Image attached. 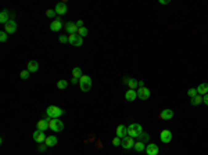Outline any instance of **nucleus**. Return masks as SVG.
<instances>
[{"instance_id": "obj_1", "label": "nucleus", "mask_w": 208, "mask_h": 155, "mask_svg": "<svg viewBox=\"0 0 208 155\" xmlns=\"http://www.w3.org/2000/svg\"><path fill=\"white\" fill-rule=\"evenodd\" d=\"M128 136L132 138L136 137H141L143 136V127L140 123H130L128 126Z\"/></svg>"}, {"instance_id": "obj_2", "label": "nucleus", "mask_w": 208, "mask_h": 155, "mask_svg": "<svg viewBox=\"0 0 208 155\" xmlns=\"http://www.w3.org/2000/svg\"><path fill=\"white\" fill-rule=\"evenodd\" d=\"M61 115H64V109L57 105H49L46 108V116H49L50 119H58Z\"/></svg>"}, {"instance_id": "obj_3", "label": "nucleus", "mask_w": 208, "mask_h": 155, "mask_svg": "<svg viewBox=\"0 0 208 155\" xmlns=\"http://www.w3.org/2000/svg\"><path fill=\"white\" fill-rule=\"evenodd\" d=\"M47 122H49V129L53 132H63L64 130V122L60 119H50L49 116H46Z\"/></svg>"}, {"instance_id": "obj_4", "label": "nucleus", "mask_w": 208, "mask_h": 155, "mask_svg": "<svg viewBox=\"0 0 208 155\" xmlns=\"http://www.w3.org/2000/svg\"><path fill=\"white\" fill-rule=\"evenodd\" d=\"M79 86L82 91H89L92 89V78L89 75H82V78L79 79Z\"/></svg>"}, {"instance_id": "obj_5", "label": "nucleus", "mask_w": 208, "mask_h": 155, "mask_svg": "<svg viewBox=\"0 0 208 155\" xmlns=\"http://www.w3.org/2000/svg\"><path fill=\"white\" fill-rule=\"evenodd\" d=\"M68 43L75 47H80L83 44V38H80L76 33L75 35H68Z\"/></svg>"}, {"instance_id": "obj_6", "label": "nucleus", "mask_w": 208, "mask_h": 155, "mask_svg": "<svg viewBox=\"0 0 208 155\" xmlns=\"http://www.w3.org/2000/svg\"><path fill=\"white\" fill-rule=\"evenodd\" d=\"M137 98H140V100H149L150 98V96H151V91H150V89H147V87H139L137 90Z\"/></svg>"}, {"instance_id": "obj_7", "label": "nucleus", "mask_w": 208, "mask_h": 155, "mask_svg": "<svg viewBox=\"0 0 208 155\" xmlns=\"http://www.w3.org/2000/svg\"><path fill=\"white\" fill-rule=\"evenodd\" d=\"M33 140L36 141V143H39V144H43L44 141H46V137L47 136L44 134V132L43 130H39V129H36L35 130V133H33Z\"/></svg>"}, {"instance_id": "obj_8", "label": "nucleus", "mask_w": 208, "mask_h": 155, "mask_svg": "<svg viewBox=\"0 0 208 155\" xmlns=\"http://www.w3.org/2000/svg\"><path fill=\"white\" fill-rule=\"evenodd\" d=\"M17 28H18V25H17V22L14 21V19H10V21L4 25V30L8 33V35H13V33H15L17 32Z\"/></svg>"}, {"instance_id": "obj_9", "label": "nucleus", "mask_w": 208, "mask_h": 155, "mask_svg": "<svg viewBox=\"0 0 208 155\" xmlns=\"http://www.w3.org/2000/svg\"><path fill=\"white\" fill-rule=\"evenodd\" d=\"M160 140L162 141L164 144L171 143V141H172V132H171V130H168V129H164L162 132L160 133Z\"/></svg>"}, {"instance_id": "obj_10", "label": "nucleus", "mask_w": 208, "mask_h": 155, "mask_svg": "<svg viewBox=\"0 0 208 155\" xmlns=\"http://www.w3.org/2000/svg\"><path fill=\"white\" fill-rule=\"evenodd\" d=\"M133 145H135V141H133L132 137H129V136H126V137L121 138V147L124 149H129V148H133Z\"/></svg>"}, {"instance_id": "obj_11", "label": "nucleus", "mask_w": 208, "mask_h": 155, "mask_svg": "<svg viewBox=\"0 0 208 155\" xmlns=\"http://www.w3.org/2000/svg\"><path fill=\"white\" fill-rule=\"evenodd\" d=\"M146 154L147 155H158V152H160V148H158V145L157 144H154V143H150V144H147L146 145Z\"/></svg>"}, {"instance_id": "obj_12", "label": "nucleus", "mask_w": 208, "mask_h": 155, "mask_svg": "<svg viewBox=\"0 0 208 155\" xmlns=\"http://www.w3.org/2000/svg\"><path fill=\"white\" fill-rule=\"evenodd\" d=\"M64 28H65V30H67L68 35H75V33H78V29H79V28L76 26V22H72V21L67 22Z\"/></svg>"}, {"instance_id": "obj_13", "label": "nucleus", "mask_w": 208, "mask_h": 155, "mask_svg": "<svg viewBox=\"0 0 208 155\" xmlns=\"http://www.w3.org/2000/svg\"><path fill=\"white\" fill-rule=\"evenodd\" d=\"M63 26H65V25H64V22L61 21L60 18L54 19V21L50 24V29H51L53 32H60V30L63 29Z\"/></svg>"}, {"instance_id": "obj_14", "label": "nucleus", "mask_w": 208, "mask_h": 155, "mask_svg": "<svg viewBox=\"0 0 208 155\" xmlns=\"http://www.w3.org/2000/svg\"><path fill=\"white\" fill-rule=\"evenodd\" d=\"M115 134H116V137H119V138L126 137L128 136V126H125V125H119V126L116 127V130H115Z\"/></svg>"}, {"instance_id": "obj_15", "label": "nucleus", "mask_w": 208, "mask_h": 155, "mask_svg": "<svg viewBox=\"0 0 208 155\" xmlns=\"http://www.w3.org/2000/svg\"><path fill=\"white\" fill-rule=\"evenodd\" d=\"M67 4L65 3H63V2H60V3H57L55 4V7H54V11H55V14H58V15H64V14H67Z\"/></svg>"}, {"instance_id": "obj_16", "label": "nucleus", "mask_w": 208, "mask_h": 155, "mask_svg": "<svg viewBox=\"0 0 208 155\" xmlns=\"http://www.w3.org/2000/svg\"><path fill=\"white\" fill-rule=\"evenodd\" d=\"M160 118L161 119H164V121H169V119H172L173 118V111L172 109H164V111H161V113H160Z\"/></svg>"}, {"instance_id": "obj_17", "label": "nucleus", "mask_w": 208, "mask_h": 155, "mask_svg": "<svg viewBox=\"0 0 208 155\" xmlns=\"http://www.w3.org/2000/svg\"><path fill=\"white\" fill-rule=\"evenodd\" d=\"M136 98H137V91L136 90L129 89V90L125 93V100H128V101H135Z\"/></svg>"}, {"instance_id": "obj_18", "label": "nucleus", "mask_w": 208, "mask_h": 155, "mask_svg": "<svg viewBox=\"0 0 208 155\" xmlns=\"http://www.w3.org/2000/svg\"><path fill=\"white\" fill-rule=\"evenodd\" d=\"M197 94H200V96L208 94V83H201L197 86Z\"/></svg>"}, {"instance_id": "obj_19", "label": "nucleus", "mask_w": 208, "mask_h": 155, "mask_svg": "<svg viewBox=\"0 0 208 155\" xmlns=\"http://www.w3.org/2000/svg\"><path fill=\"white\" fill-rule=\"evenodd\" d=\"M8 17H10V15H8V10H6V8H4V10H2V13H0V22H2L3 25H6L8 21H10V18H8Z\"/></svg>"}, {"instance_id": "obj_20", "label": "nucleus", "mask_w": 208, "mask_h": 155, "mask_svg": "<svg viewBox=\"0 0 208 155\" xmlns=\"http://www.w3.org/2000/svg\"><path fill=\"white\" fill-rule=\"evenodd\" d=\"M44 144H46L47 147H54L55 144H57V137H55V136H53V134L51 136H47Z\"/></svg>"}, {"instance_id": "obj_21", "label": "nucleus", "mask_w": 208, "mask_h": 155, "mask_svg": "<svg viewBox=\"0 0 208 155\" xmlns=\"http://www.w3.org/2000/svg\"><path fill=\"white\" fill-rule=\"evenodd\" d=\"M27 69L29 72H36L39 69V64H38V61H29V62H28V65H27Z\"/></svg>"}, {"instance_id": "obj_22", "label": "nucleus", "mask_w": 208, "mask_h": 155, "mask_svg": "<svg viewBox=\"0 0 208 155\" xmlns=\"http://www.w3.org/2000/svg\"><path fill=\"white\" fill-rule=\"evenodd\" d=\"M38 129L43 130V132L49 129V122H47V119H40V121L38 122Z\"/></svg>"}, {"instance_id": "obj_23", "label": "nucleus", "mask_w": 208, "mask_h": 155, "mask_svg": "<svg viewBox=\"0 0 208 155\" xmlns=\"http://www.w3.org/2000/svg\"><path fill=\"white\" fill-rule=\"evenodd\" d=\"M128 87L132 89V90H135V89L139 87V80L135 79V78H130L129 82H128Z\"/></svg>"}, {"instance_id": "obj_24", "label": "nucleus", "mask_w": 208, "mask_h": 155, "mask_svg": "<svg viewBox=\"0 0 208 155\" xmlns=\"http://www.w3.org/2000/svg\"><path fill=\"white\" fill-rule=\"evenodd\" d=\"M133 149H135L136 152H141L146 149V145H144L143 141H137V143H135V145H133Z\"/></svg>"}, {"instance_id": "obj_25", "label": "nucleus", "mask_w": 208, "mask_h": 155, "mask_svg": "<svg viewBox=\"0 0 208 155\" xmlns=\"http://www.w3.org/2000/svg\"><path fill=\"white\" fill-rule=\"evenodd\" d=\"M72 78H76V79H80V78H82V69H80L79 66H75V68L72 69Z\"/></svg>"}, {"instance_id": "obj_26", "label": "nucleus", "mask_w": 208, "mask_h": 155, "mask_svg": "<svg viewBox=\"0 0 208 155\" xmlns=\"http://www.w3.org/2000/svg\"><path fill=\"white\" fill-rule=\"evenodd\" d=\"M190 102H191V105H198V104H201V102H202V96L197 94L196 97H193V98L190 100Z\"/></svg>"}, {"instance_id": "obj_27", "label": "nucleus", "mask_w": 208, "mask_h": 155, "mask_svg": "<svg viewBox=\"0 0 208 155\" xmlns=\"http://www.w3.org/2000/svg\"><path fill=\"white\" fill-rule=\"evenodd\" d=\"M67 86H68V82H67L65 79H61L57 82V89H60V90H64V89H67Z\"/></svg>"}, {"instance_id": "obj_28", "label": "nucleus", "mask_w": 208, "mask_h": 155, "mask_svg": "<svg viewBox=\"0 0 208 155\" xmlns=\"http://www.w3.org/2000/svg\"><path fill=\"white\" fill-rule=\"evenodd\" d=\"M88 28H85V26H82V28H79V29H78V33L76 35H79L80 38H85V36H88Z\"/></svg>"}, {"instance_id": "obj_29", "label": "nucleus", "mask_w": 208, "mask_h": 155, "mask_svg": "<svg viewBox=\"0 0 208 155\" xmlns=\"http://www.w3.org/2000/svg\"><path fill=\"white\" fill-rule=\"evenodd\" d=\"M29 76H31V72L28 71V69H25V71H21V74H19V78H21V79H24V80L29 79Z\"/></svg>"}, {"instance_id": "obj_30", "label": "nucleus", "mask_w": 208, "mask_h": 155, "mask_svg": "<svg viewBox=\"0 0 208 155\" xmlns=\"http://www.w3.org/2000/svg\"><path fill=\"white\" fill-rule=\"evenodd\" d=\"M7 38H8V33L6 32V30L0 32V42H2V43H4V42L7 40Z\"/></svg>"}, {"instance_id": "obj_31", "label": "nucleus", "mask_w": 208, "mask_h": 155, "mask_svg": "<svg viewBox=\"0 0 208 155\" xmlns=\"http://www.w3.org/2000/svg\"><path fill=\"white\" fill-rule=\"evenodd\" d=\"M187 96L190 97V98L196 97L197 96V89H189V90H187Z\"/></svg>"}, {"instance_id": "obj_32", "label": "nucleus", "mask_w": 208, "mask_h": 155, "mask_svg": "<svg viewBox=\"0 0 208 155\" xmlns=\"http://www.w3.org/2000/svg\"><path fill=\"white\" fill-rule=\"evenodd\" d=\"M46 17H49V18H54V17H55V11L51 10V8L46 10Z\"/></svg>"}, {"instance_id": "obj_33", "label": "nucleus", "mask_w": 208, "mask_h": 155, "mask_svg": "<svg viewBox=\"0 0 208 155\" xmlns=\"http://www.w3.org/2000/svg\"><path fill=\"white\" fill-rule=\"evenodd\" d=\"M58 40H60V43H68V36H65V35H60Z\"/></svg>"}, {"instance_id": "obj_34", "label": "nucleus", "mask_w": 208, "mask_h": 155, "mask_svg": "<svg viewBox=\"0 0 208 155\" xmlns=\"http://www.w3.org/2000/svg\"><path fill=\"white\" fill-rule=\"evenodd\" d=\"M112 145H115V147L121 145V138H119V137H115V138H112Z\"/></svg>"}, {"instance_id": "obj_35", "label": "nucleus", "mask_w": 208, "mask_h": 155, "mask_svg": "<svg viewBox=\"0 0 208 155\" xmlns=\"http://www.w3.org/2000/svg\"><path fill=\"white\" fill-rule=\"evenodd\" d=\"M46 148H47V145H46V144L43 143V144H42V145H39V148H38V149H39V151H42V152H43V151H44V149H46Z\"/></svg>"}, {"instance_id": "obj_36", "label": "nucleus", "mask_w": 208, "mask_h": 155, "mask_svg": "<svg viewBox=\"0 0 208 155\" xmlns=\"http://www.w3.org/2000/svg\"><path fill=\"white\" fill-rule=\"evenodd\" d=\"M202 102H204L205 105H208V94H205V96H202Z\"/></svg>"}, {"instance_id": "obj_37", "label": "nucleus", "mask_w": 208, "mask_h": 155, "mask_svg": "<svg viewBox=\"0 0 208 155\" xmlns=\"http://www.w3.org/2000/svg\"><path fill=\"white\" fill-rule=\"evenodd\" d=\"M76 26L78 28H82L83 26V21H82V19H78V21H76Z\"/></svg>"}, {"instance_id": "obj_38", "label": "nucleus", "mask_w": 208, "mask_h": 155, "mask_svg": "<svg viewBox=\"0 0 208 155\" xmlns=\"http://www.w3.org/2000/svg\"><path fill=\"white\" fill-rule=\"evenodd\" d=\"M71 83L76 85V83H79V79H76V78H72V79H71Z\"/></svg>"}, {"instance_id": "obj_39", "label": "nucleus", "mask_w": 208, "mask_h": 155, "mask_svg": "<svg viewBox=\"0 0 208 155\" xmlns=\"http://www.w3.org/2000/svg\"><path fill=\"white\" fill-rule=\"evenodd\" d=\"M169 0H160V4H168Z\"/></svg>"}, {"instance_id": "obj_40", "label": "nucleus", "mask_w": 208, "mask_h": 155, "mask_svg": "<svg viewBox=\"0 0 208 155\" xmlns=\"http://www.w3.org/2000/svg\"><path fill=\"white\" fill-rule=\"evenodd\" d=\"M143 86H144L143 80H139V87H143Z\"/></svg>"}]
</instances>
